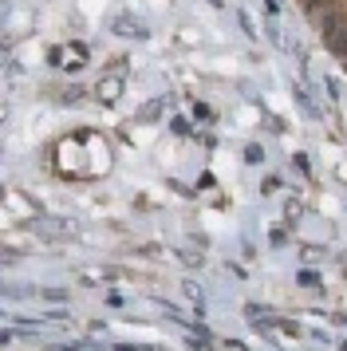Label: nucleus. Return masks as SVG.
Here are the masks:
<instances>
[{
	"instance_id": "f257e3e1",
	"label": "nucleus",
	"mask_w": 347,
	"mask_h": 351,
	"mask_svg": "<svg viewBox=\"0 0 347 351\" xmlns=\"http://www.w3.org/2000/svg\"><path fill=\"white\" fill-rule=\"evenodd\" d=\"M115 32H123V36H139V40H142V36H146V28H142L139 20L119 16V20H115Z\"/></svg>"
},
{
	"instance_id": "f03ea898",
	"label": "nucleus",
	"mask_w": 347,
	"mask_h": 351,
	"mask_svg": "<svg viewBox=\"0 0 347 351\" xmlns=\"http://www.w3.org/2000/svg\"><path fill=\"white\" fill-rule=\"evenodd\" d=\"M328 40H331V51H335L339 60H347V28H339V32H331Z\"/></svg>"
},
{
	"instance_id": "20e7f679",
	"label": "nucleus",
	"mask_w": 347,
	"mask_h": 351,
	"mask_svg": "<svg viewBox=\"0 0 347 351\" xmlns=\"http://www.w3.org/2000/svg\"><path fill=\"white\" fill-rule=\"evenodd\" d=\"M0 64H8V48H0Z\"/></svg>"
},
{
	"instance_id": "7ed1b4c3",
	"label": "nucleus",
	"mask_w": 347,
	"mask_h": 351,
	"mask_svg": "<svg viewBox=\"0 0 347 351\" xmlns=\"http://www.w3.org/2000/svg\"><path fill=\"white\" fill-rule=\"evenodd\" d=\"M103 99H115L119 95V80H110V83H103V91H99Z\"/></svg>"
}]
</instances>
